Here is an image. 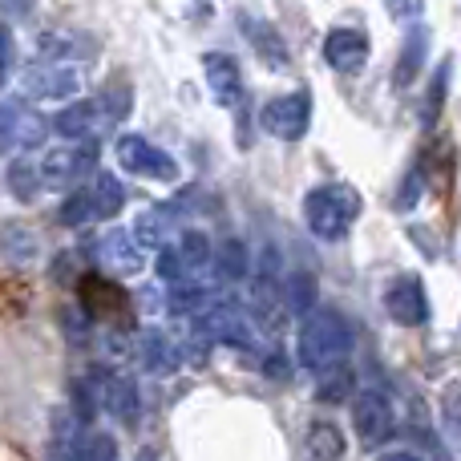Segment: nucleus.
I'll return each instance as SVG.
<instances>
[{
  "mask_svg": "<svg viewBox=\"0 0 461 461\" xmlns=\"http://www.w3.org/2000/svg\"><path fill=\"white\" fill-rule=\"evenodd\" d=\"M41 186H45L41 167H32L29 158H16L13 167H8V191H13L16 203H32L41 194Z\"/></svg>",
  "mask_w": 461,
  "mask_h": 461,
  "instance_id": "a878e982",
  "label": "nucleus"
},
{
  "mask_svg": "<svg viewBox=\"0 0 461 461\" xmlns=\"http://www.w3.org/2000/svg\"><path fill=\"white\" fill-rule=\"evenodd\" d=\"M308 457L312 461H340L344 457V433L332 421H316L308 429Z\"/></svg>",
  "mask_w": 461,
  "mask_h": 461,
  "instance_id": "b1692460",
  "label": "nucleus"
},
{
  "mask_svg": "<svg viewBox=\"0 0 461 461\" xmlns=\"http://www.w3.org/2000/svg\"><path fill=\"white\" fill-rule=\"evenodd\" d=\"M138 461H154V457H150V454H142V457H138Z\"/></svg>",
  "mask_w": 461,
  "mask_h": 461,
  "instance_id": "79ce46f5",
  "label": "nucleus"
},
{
  "mask_svg": "<svg viewBox=\"0 0 461 461\" xmlns=\"http://www.w3.org/2000/svg\"><path fill=\"white\" fill-rule=\"evenodd\" d=\"M113 154H118L122 170H130V175L158 178V183H175L178 178V162L170 158L167 150L150 146L146 138H138V134H122L118 146H113Z\"/></svg>",
  "mask_w": 461,
  "mask_h": 461,
  "instance_id": "6e6552de",
  "label": "nucleus"
},
{
  "mask_svg": "<svg viewBox=\"0 0 461 461\" xmlns=\"http://www.w3.org/2000/svg\"><path fill=\"white\" fill-rule=\"evenodd\" d=\"M243 37L251 41V49L263 57V65H267V69H284V65H287L284 37H279L267 21H251V16H243Z\"/></svg>",
  "mask_w": 461,
  "mask_h": 461,
  "instance_id": "6ab92c4d",
  "label": "nucleus"
},
{
  "mask_svg": "<svg viewBox=\"0 0 461 461\" xmlns=\"http://www.w3.org/2000/svg\"><path fill=\"white\" fill-rule=\"evenodd\" d=\"M263 373H267L271 381H287V376H292V365L284 360V352H271V357L263 360Z\"/></svg>",
  "mask_w": 461,
  "mask_h": 461,
  "instance_id": "58836bf2",
  "label": "nucleus"
},
{
  "mask_svg": "<svg viewBox=\"0 0 461 461\" xmlns=\"http://www.w3.org/2000/svg\"><path fill=\"white\" fill-rule=\"evenodd\" d=\"M130 113V86H110L89 102H73L65 105L53 118L57 134L69 142H97L102 134H110L122 118Z\"/></svg>",
  "mask_w": 461,
  "mask_h": 461,
  "instance_id": "f03ea898",
  "label": "nucleus"
},
{
  "mask_svg": "<svg viewBox=\"0 0 461 461\" xmlns=\"http://www.w3.org/2000/svg\"><path fill=\"white\" fill-rule=\"evenodd\" d=\"M425 45H429V32L425 29H413L405 41V49H401V61H397V73H393V81H397V89L413 86L417 69H421V57H425Z\"/></svg>",
  "mask_w": 461,
  "mask_h": 461,
  "instance_id": "393cba45",
  "label": "nucleus"
},
{
  "mask_svg": "<svg viewBox=\"0 0 461 461\" xmlns=\"http://www.w3.org/2000/svg\"><path fill=\"white\" fill-rule=\"evenodd\" d=\"M393 425H397V417H393L389 397H381V393H360L357 405H352V429H357L360 446L365 449L384 446V441L393 438Z\"/></svg>",
  "mask_w": 461,
  "mask_h": 461,
  "instance_id": "9b49d317",
  "label": "nucleus"
},
{
  "mask_svg": "<svg viewBox=\"0 0 461 461\" xmlns=\"http://www.w3.org/2000/svg\"><path fill=\"white\" fill-rule=\"evenodd\" d=\"M178 360H183V352H178L175 344H170L162 332H146V336H142V365L150 368L154 376L175 373Z\"/></svg>",
  "mask_w": 461,
  "mask_h": 461,
  "instance_id": "412c9836",
  "label": "nucleus"
},
{
  "mask_svg": "<svg viewBox=\"0 0 461 461\" xmlns=\"http://www.w3.org/2000/svg\"><path fill=\"white\" fill-rule=\"evenodd\" d=\"M284 279H279V259L276 247H263L259 251V271L251 279V316L263 332H279L284 324Z\"/></svg>",
  "mask_w": 461,
  "mask_h": 461,
  "instance_id": "39448f33",
  "label": "nucleus"
},
{
  "mask_svg": "<svg viewBox=\"0 0 461 461\" xmlns=\"http://www.w3.org/2000/svg\"><path fill=\"white\" fill-rule=\"evenodd\" d=\"M186 259H183V251H170V247H162L158 251V276L167 279V284H191V279H186Z\"/></svg>",
  "mask_w": 461,
  "mask_h": 461,
  "instance_id": "473e14b6",
  "label": "nucleus"
},
{
  "mask_svg": "<svg viewBox=\"0 0 461 461\" xmlns=\"http://www.w3.org/2000/svg\"><path fill=\"white\" fill-rule=\"evenodd\" d=\"M381 461H421V457H413V454H389V457H381Z\"/></svg>",
  "mask_w": 461,
  "mask_h": 461,
  "instance_id": "a19ab883",
  "label": "nucleus"
},
{
  "mask_svg": "<svg viewBox=\"0 0 461 461\" xmlns=\"http://www.w3.org/2000/svg\"><path fill=\"white\" fill-rule=\"evenodd\" d=\"M57 219H61L65 227L94 223V203H89V186H77V191H73L69 199L61 203V211H57Z\"/></svg>",
  "mask_w": 461,
  "mask_h": 461,
  "instance_id": "c85d7f7f",
  "label": "nucleus"
},
{
  "mask_svg": "<svg viewBox=\"0 0 461 461\" xmlns=\"http://www.w3.org/2000/svg\"><path fill=\"white\" fill-rule=\"evenodd\" d=\"M360 191L348 183H324L316 191H308L303 199V219H308V230L316 239H344L348 227L357 223L360 215Z\"/></svg>",
  "mask_w": 461,
  "mask_h": 461,
  "instance_id": "7ed1b4c3",
  "label": "nucleus"
},
{
  "mask_svg": "<svg viewBox=\"0 0 461 461\" xmlns=\"http://www.w3.org/2000/svg\"><path fill=\"white\" fill-rule=\"evenodd\" d=\"M324 61L336 73H360L368 65V37L360 29H332L324 41Z\"/></svg>",
  "mask_w": 461,
  "mask_h": 461,
  "instance_id": "ddd939ff",
  "label": "nucleus"
},
{
  "mask_svg": "<svg viewBox=\"0 0 461 461\" xmlns=\"http://www.w3.org/2000/svg\"><path fill=\"white\" fill-rule=\"evenodd\" d=\"M393 21H417L425 13V0H384Z\"/></svg>",
  "mask_w": 461,
  "mask_h": 461,
  "instance_id": "c9c22d12",
  "label": "nucleus"
},
{
  "mask_svg": "<svg viewBox=\"0 0 461 461\" xmlns=\"http://www.w3.org/2000/svg\"><path fill=\"white\" fill-rule=\"evenodd\" d=\"M191 324H194V336H199V344H230V348H255L251 316H247L239 303H230V300L211 303V308L199 312Z\"/></svg>",
  "mask_w": 461,
  "mask_h": 461,
  "instance_id": "20e7f679",
  "label": "nucleus"
},
{
  "mask_svg": "<svg viewBox=\"0 0 461 461\" xmlns=\"http://www.w3.org/2000/svg\"><path fill=\"white\" fill-rule=\"evenodd\" d=\"M384 312L393 316V324L401 328H421L429 320V295H425L421 276H397L384 287Z\"/></svg>",
  "mask_w": 461,
  "mask_h": 461,
  "instance_id": "9d476101",
  "label": "nucleus"
},
{
  "mask_svg": "<svg viewBox=\"0 0 461 461\" xmlns=\"http://www.w3.org/2000/svg\"><path fill=\"white\" fill-rule=\"evenodd\" d=\"M49 138V122L21 105H0V154L13 150H37Z\"/></svg>",
  "mask_w": 461,
  "mask_h": 461,
  "instance_id": "f8f14e48",
  "label": "nucleus"
},
{
  "mask_svg": "<svg viewBox=\"0 0 461 461\" xmlns=\"http://www.w3.org/2000/svg\"><path fill=\"white\" fill-rule=\"evenodd\" d=\"M295 352H300V365L312 368V373H332V368H340L352 352L348 320L332 308H316L308 320H303Z\"/></svg>",
  "mask_w": 461,
  "mask_h": 461,
  "instance_id": "f257e3e1",
  "label": "nucleus"
},
{
  "mask_svg": "<svg viewBox=\"0 0 461 461\" xmlns=\"http://www.w3.org/2000/svg\"><path fill=\"white\" fill-rule=\"evenodd\" d=\"M81 300H86L89 316H97V320H113V316H122V308H126L122 287L110 284V279H102V276H86V279H81Z\"/></svg>",
  "mask_w": 461,
  "mask_h": 461,
  "instance_id": "dca6fc26",
  "label": "nucleus"
},
{
  "mask_svg": "<svg viewBox=\"0 0 461 461\" xmlns=\"http://www.w3.org/2000/svg\"><path fill=\"white\" fill-rule=\"evenodd\" d=\"M446 417L454 425H461V381L454 384V389H446Z\"/></svg>",
  "mask_w": 461,
  "mask_h": 461,
  "instance_id": "ea45409f",
  "label": "nucleus"
},
{
  "mask_svg": "<svg viewBox=\"0 0 461 461\" xmlns=\"http://www.w3.org/2000/svg\"><path fill=\"white\" fill-rule=\"evenodd\" d=\"M73 417L77 421H89L94 417V409H97V381H89V376H81L77 384H73Z\"/></svg>",
  "mask_w": 461,
  "mask_h": 461,
  "instance_id": "f704fd0d",
  "label": "nucleus"
},
{
  "mask_svg": "<svg viewBox=\"0 0 461 461\" xmlns=\"http://www.w3.org/2000/svg\"><path fill=\"white\" fill-rule=\"evenodd\" d=\"M37 49L45 61H86L94 53V41L86 32H73V29H57V32H41Z\"/></svg>",
  "mask_w": 461,
  "mask_h": 461,
  "instance_id": "f3484780",
  "label": "nucleus"
},
{
  "mask_svg": "<svg viewBox=\"0 0 461 461\" xmlns=\"http://www.w3.org/2000/svg\"><path fill=\"white\" fill-rule=\"evenodd\" d=\"M215 276L223 279V284H239V279H247V271H251V259H247V247L239 243V239H227V243L215 247Z\"/></svg>",
  "mask_w": 461,
  "mask_h": 461,
  "instance_id": "5701e85b",
  "label": "nucleus"
},
{
  "mask_svg": "<svg viewBox=\"0 0 461 461\" xmlns=\"http://www.w3.org/2000/svg\"><path fill=\"white\" fill-rule=\"evenodd\" d=\"M97 255H102V263L113 276H138V271L146 267V255L138 251V243L126 230H110V235L97 243Z\"/></svg>",
  "mask_w": 461,
  "mask_h": 461,
  "instance_id": "2eb2a0df",
  "label": "nucleus"
},
{
  "mask_svg": "<svg viewBox=\"0 0 461 461\" xmlns=\"http://www.w3.org/2000/svg\"><path fill=\"white\" fill-rule=\"evenodd\" d=\"M446 86H449V61L441 65V69L433 73V81H429V97H425V110H421V122H425V126H433V122H438L441 102H446Z\"/></svg>",
  "mask_w": 461,
  "mask_h": 461,
  "instance_id": "7c9ffc66",
  "label": "nucleus"
},
{
  "mask_svg": "<svg viewBox=\"0 0 461 461\" xmlns=\"http://www.w3.org/2000/svg\"><path fill=\"white\" fill-rule=\"evenodd\" d=\"M259 122L271 138H284V142H300L312 126V94L308 89H295V94H284L276 102H267L259 110Z\"/></svg>",
  "mask_w": 461,
  "mask_h": 461,
  "instance_id": "0eeeda50",
  "label": "nucleus"
},
{
  "mask_svg": "<svg viewBox=\"0 0 461 461\" xmlns=\"http://www.w3.org/2000/svg\"><path fill=\"white\" fill-rule=\"evenodd\" d=\"M97 167V142L86 146H61V150H49L41 158V178L45 186H81L89 178V170Z\"/></svg>",
  "mask_w": 461,
  "mask_h": 461,
  "instance_id": "1a4fd4ad",
  "label": "nucleus"
},
{
  "mask_svg": "<svg viewBox=\"0 0 461 461\" xmlns=\"http://www.w3.org/2000/svg\"><path fill=\"white\" fill-rule=\"evenodd\" d=\"M89 203H94V219H113L126 207V186L113 175H97L94 186H89Z\"/></svg>",
  "mask_w": 461,
  "mask_h": 461,
  "instance_id": "4be33fe9",
  "label": "nucleus"
},
{
  "mask_svg": "<svg viewBox=\"0 0 461 461\" xmlns=\"http://www.w3.org/2000/svg\"><path fill=\"white\" fill-rule=\"evenodd\" d=\"M203 69H207V86L211 97L219 105H239L243 97V77H239V65L230 53H207L203 57Z\"/></svg>",
  "mask_w": 461,
  "mask_h": 461,
  "instance_id": "4468645a",
  "label": "nucleus"
},
{
  "mask_svg": "<svg viewBox=\"0 0 461 461\" xmlns=\"http://www.w3.org/2000/svg\"><path fill=\"white\" fill-rule=\"evenodd\" d=\"M170 227H175V207L162 203V207L142 211V219H138V239H142L146 247H162V239H167Z\"/></svg>",
  "mask_w": 461,
  "mask_h": 461,
  "instance_id": "cd10ccee",
  "label": "nucleus"
},
{
  "mask_svg": "<svg viewBox=\"0 0 461 461\" xmlns=\"http://www.w3.org/2000/svg\"><path fill=\"white\" fill-rule=\"evenodd\" d=\"M421 183H425V178H421V170L405 178V191L397 194V207H401V211H409V207H413L417 199H421Z\"/></svg>",
  "mask_w": 461,
  "mask_h": 461,
  "instance_id": "4c0bfd02",
  "label": "nucleus"
},
{
  "mask_svg": "<svg viewBox=\"0 0 461 461\" xmlns=\"http://www.w3.org/2000/svg\"><path fill=\"white\" fill-rule=\"evenodd\" d=\"M183 259H186V267L191 271H199V267H207L211 259H215V247H211V239H207V230H186L183 235Z\"/></svg>",
  "mask_w": 461,
  "mask_h": 461,
  "instance_id": "c756f323",
  "label": "nucleus"
},
{
  "mask_svg": "<svg viewBox=\"0 0 461 461\" xmlns=\"http://www.w3.org/2000/svg\"><path fill=\"white\" fill-rule=\"evenodd\" d=\"M8 73H13V32L8 24H0V89L8 86Z\"/></svg>",
  "mask_w": 461,
  "mask_h": 461,
  "instance_id": "e433bc0d",
  "label": "nucleus"
},
{
  "mask_svg": "<svg viewBox=\"0 0 461 461\" xmlns=\"http://www.w3.org/2000/svg\"><path fill=\"white\" fill-rule=\"evenodd\" d=\"M352 384H357V381H352L348 368H332V373H328L324 381H320L316 397H320V401H344V397L352 393Z\"/></svg>",
  "mask_w": 461,
  "mask_h": 461,
  "instance_id": "2f4dec72",
  "label": "nucleus"
},
{
  "mask_svg": "<svg viewBox=\"0 0 461 461\" xmlns=\"http://www.w3.org/2000/svg\"><path fill=\"white\" fill-rule=\"evenodd\" d=\"M77 461H118V446H113L110 433H97V438H86V441H81Z\"/></svg>",
  "mask_w": 461,
  "mask_h": 461,
  "instance_id": "72a5a7b5",
  "label": "nucleus"
},
{
  "mask_svg": "<svg viewBox=\"0 0 461 461\" xmlns=\"http://www.w3.org/2000/svg\"><path fill=\"white\" fill-rule=\"evenodd\" d=\"M284 303L292 316H312V312H316V279H312L308 271H295L284 284Z\"/></svg>",
  "mask_w": 461,
  "mask_h": 461,
  "instance_id": "bb28decb",
  "label": "nucleus"
},
{
  "mask_svg": "<svg viewBox=\"0 0 461 461\" xmlns=\"http://www.w3.org/2000/svg\"><path fill=\"white\" fill-rule=\"evenodd\" d=\"M81 89V73L69 61H37L24 65L21 73V94L32 102H65Z\"/></svg>",
  "mask_w": 461,
  "mask_h": 461,
  "instance_id": "423d86ee",
  "label": "nucleus"
},
{
  "mask_svg": "<svg viewBox=\"0 0 461 461\" xmlns=\"http://www.w3.org/2000/svg\"><path fill=\"white\" fill-rule=\"evenodd\" d=\"M105 409H110L113 417H118L126 429H134L138 425V413H142V401H138V381L126 373L110 376L105 381Z\"/></svg>",
  "mask_w": 461,
  "mask_h": 461,
  "instance_id": "a211bd4d",
  "label": "nucleus"
},
{
  "mask_svg": "<svg viewBox=\"0 0 461 461\" xmlns=\"http://www.w3.org/2000/svg\"><path fill=\"white\" fill-rule=\"evenodd\" d=\"M0 251H5V259L13 263V267H29V263L41 259V239L32 227L24 223H8L0 230Z\"/></svg>",
  "mask_w": 461,
  "mask_h": 461,
  "instance_id": "aec40b11",
  "label": "nucleus"
}]
</instances>
